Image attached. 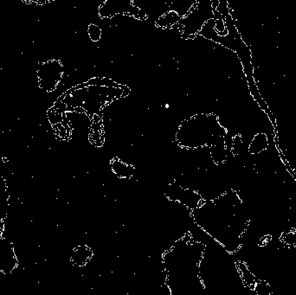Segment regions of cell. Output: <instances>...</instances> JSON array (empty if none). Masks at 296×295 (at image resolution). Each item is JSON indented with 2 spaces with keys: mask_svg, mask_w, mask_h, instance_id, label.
<instances>
[{
  "mask_svg": "<svg viewBox=\"0 0 296 295\" xmlns=\"http://www.w3.org/2000/svg\"><path fill=\"white\" fill-rule=\"evenodd\" d=\"M202 247L200 242L182 239L166 254L165 272L172 291L191 288L194 282H202L200 266L205 253Z\"/></svg>",
  "mask_w": 296,
  "mask_h": 295,
  "instance_id": "obj_1",
  "label": "cell"
},
{
  "mask_svg": "<svg viewBox=\"0 0 296 295\" xmlns=\"http://www.w3.org/2000/svg\"><path fill=\"white\" fill-rule=\"evenodd\" d=\"M125 87L110 79L93 78L71 90L66 99L71 101L70 106H79L89 115H95L107 103L124 96Z\"/></svg>",
  "mask_w": 296,
  "mask_h": 295,
  "instance_id": "obj_2",
  "label": "cell"
},
{
  "mask_svg": "<svg viewBox=\"0 0 296 295\" xmlns=\"http://www.w3.org/2000/svg\"><path fill=\"white\" fill-rule=\"evenodd\" d=\"M222 132L223 127L214 114H197L181 124L177 139L184 148L214 146L223 138Z\"/></svg>",
  "mask_w": 296,
  "mask_h": 295,
  "instance_id": "obj_3",
  "label": "cell"
},
{
  "mask_svg": "<svg viewBox=\"0 0 296 295\" xmlns=\"http://www.w3.org/2000/svg\"><path fill=\"white\" fill-rule=\"evenodd\" d=\"M214 11L211 0H197L186 16L179 22L182 37L185 39L195 37L205 23L215 16Z\"/></svg>",
  "mask_w": 296,
  "mask_h": 295,
  "instance_id": "obj_4",
  "label": "cell"
},
{
  "mask_svg": "<svg viewBox=\"0 0 296 295\" xmlns=\"http://www.w3.org/2000/svg\"><path fill=\"white\" fill-rule=\"evenodd\" d=\"M129 15L138 19L146 18L141 10L132 4V0H106L99 9L101 18H112L115 15Z\"/></svg>",
  "mask_w": 296,
  "mask_h": 295,
  "instance_id": "obj_5",
  "label": "cell"
},
{
  "mask_svg": "<svg viewBox=\"0 0 296 295\" xmlns=\"http://www.w3.org/2000/svg\"><path fill=\"white\" fill-rule=\"evenodd\" d=\"M180 19L181 18L179 17L178 12H176L175 11H171L159 18L157 22V26L162 27V28L172 27L176 23H178L180 21Z\"/></svg>",
  "mask_w": 296,
  "mask_h": 295,
  "instance_id": "obj_6",
  "label": "cell"
},
{
  "mask_svg": "<svg viewBox=\"0 0 296 295\" xmlns=\"http://www.w3.org/2000/svg\"><path fill=\"white\" fill-rule=\"evenodd\" d=\"M113 165V171L121 178H127L130 176L131 171L128 170V168H130V165H127V164H125L122 161L114 159V164H112Z\"/></svg>",
  "mask_w": 296,
  "mask_h": 295,
  "instance_id": "obj_7",
  "label": "cell"
},
{
  "mask_svg": "<svg viewBox=\"0 0 296 295\" xmlns=\"http://www.w3.org/2000/svg\"><path fill=\"white\" fill-rule=\"evenodd\" d=\"M88 32L90 39H91L93 42H97V41L101 39V29H100L97 25H95V24H90V25L88 26Z\"/></svg>",
  "mask_w": 296,
  "mask_h": 295,
  "instance_id": "obj_8",
  "label": "cell"
}]
</instances>
